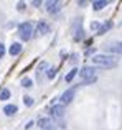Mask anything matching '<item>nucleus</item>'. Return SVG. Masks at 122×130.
<instances>
[{"mask_svg": "<svg viewBox=\"0 0 122 130\" xmlns=\"http://www.w3.org/2000/svg\"><path fill=\"white\" fill-rule=\"evenodd\" d=\"M93 64L99 68H106V69H111V68H116L117 66V61L114 56H107V54H96L93 56Z\"/></svg>", "mask_w": 122, "mask_h": 130, "instance_id": "obj_1", "label": "nucleus"}, {"mask_svg": "<svg viewBox=\"0 0 122 130\" xmlns=\"http://www.w3.org/2000/svg\"><path fill=\"white\" fill-rule=\"evenodd\" d=\"M18 35H20V38H22L23 41H28V40L33 36V25L30 22L22 23V25L18 26Z\"/></svg>", "mask_w": 122, "mask_h": 130, "instance_id": "obj_2", "label": "nucleus"}, {"mask_svg": "<svg viewBox=\"0 0 122 130\" xmlns=\"http://www.w3.org/2000/svg\"><path fill=\"white\" fill-rule=\"evenodd\" d=\"M38 125L41 130H58L55 125V122L51 120V119H46V117H41L38 119Z\"/></svg>", "mask_w": 122, "mask_h": 130, "instance_id": "obj_3", "label": "nucleus"}, {"mask_svg": "<svg viewBox=\"0 0 122 130\" xmlns=\"http://www.w3.org/2000/svg\"><path fill=\"white\" fill-rule=\"evenodd\" d=\"M74 94H76V87H71V89H68V91H64L63 95H61V105L69 104V102L74 99Z\"/></svg>", "mask_w": 122, "mask_h": 130, "instance_id": "obj_4", "label": "nucleus"}, {"mask_svg": "<svg viewBox=\"0 0 122 130\" xmlns=\"http://www.w3.org/2000/svg\"><path fill=\"white\" fill-rule=\"evenodd\" d=\"M50 114L53 115V119L61 120V119L64 117V109H63V105H53V107H50Z\"/></svg>", "mask_w": 122, "mask_h": 130, "instance_id": "obj_5", "label": "nucleus"}, {"mask_svg": "<svg viewBox=\"0 0 122 130\" xmlns=\"http://www.w3.org/2000/svg\"><path fill=\"white\" fill-rule=\"evenodd\" d=\"M94 74H96V68H93V66H84L79 71V76L83 79H91V77H94Z\"/></svg>", "mask_w": 122, "mask_h": 130, "instance_id": "obj_6", "label": "nucleus"}, {"mask_svg": "<svg viewBox=\"0 0 122 130\" xmlns=\"http://www.w3.org/2000/svg\"><path fill=\"white\" fill-rule=\"evenodd\" d=\"M46 33H50V25L46 22H40L38 23V26H36V31H35V35L36 36H41V35H46Z\"/></svg>", "mask_w": 122, "mask_h": 130, "instance_id": "obj_7", "label": "nucleus"}, {"mask_svg": "<svg viewBox=\"0 0 122 130\" xmlns=\"http://www.w3.org/2000/svg\"><path fill=\"white\" fill-rule=\"evenodd\" d=\"M106 50L109 51V53H114V54H120V56H122V41L111 43L109 46H106Z\"/></svg>", "mask_w": 122, "mask_h": 130, "instance_id": "obj_8", "label": "nucleus"}, {"mask_svg": "<svg viewBox=\"0 0 122 130\" xmlns=\"http://www.w3.org/2000/svg\"><path fill=\"white\" fill-rule=\"evenodd\" d=\"M46 10H48V13H56L61 10V3L59 2H46Z\"/></svg>", "mask_w": 122, "mask_h": 130, "instance_id": "obj_9", "label": "nucleus"}, {"mask_svg": "<svg viewBox=\"0 0 122 130\" xmlns=\"http://www.w3.org/2000/svg\"><path fill=\"white\" fill-rule=\"evenodd\" d=\"M8 53L12 54V56H17V54H20V53H22V44H20V43H12V46H10Z\"/></svg>", "mask_w": 122, "mask_h": 130, "instance_id": "obj_10", "label": "nucleus"}, {"mask_svg": "<svg viewBox=\"0 0 122 130\" xmlns=\"http://www.w3.org/2000/svg\"><path fill=\"white\" fill-rule=\"evenodd\" d=\"M107 3H109L107 0H96V2H93V8L94 10H102Z\"/></svg>", "mask_w": 122, "mask_h": 130, "instance_id": "obj_11", "label": "nucleus"}, {"mask_svg": "<svg viewBox=\"0 0 122 130\" xmlns=\"http://www.w3.org/2000/svg\"><path fill=\"white\" fill-rule=\"evenodd\" d=\"M17 110H18V109H17V105H13V104H8V105L3 107V112H5L7 115H13Z\"/></svg>", "mask_w": 122, "mask_h": 130, "instance_id": "obj_12", "label": "nucleus"}, {"mask_svg": "<svg viewBox=\"0 0 122 130\" xmlns=\"http://www.w3.org/2000/svg\"><path fill=\"white\" fill-rule=\"evenodd\" d=\"M111 28H112V22H106L104 25H101V28H99L97 33H99V35H104V33H106L107 30H111Z\"/></svg>", "mask_w": 122, "mask_h": 130, "instance_id": "obj_13", "label": "nucleus"}, {"mask_svg": "<svg viewBox=\"0 0 122 130\" xmlns=\"http://www.w3.org/2000/svg\"><path fill=\"white\" fill-rule=\"evenodd\" d=\"M78 73H79V71H78V69H71L69 73H68V76L64 77V81H66V83H71V81L74 79V76H76Z\"/></svg>", "mask_w": 122, "mask_h": 130, "instance_id": "obj_14", "label": "nucleus"}, {"mask_svg": "<svg viewBox=\"0 0 122 130\" xmlns=\"http://www.w3.org/2000/svg\"><path fill=\"white\" fill-rule=\"evenodd\" d=\"M8 97H10V91L8 89H2L0 91V101H7Z\"/></svg>", "mask_w": 122, "mask_h": 130, "instance_id": "obj_15", "label": "nucleus"}, {"mask_svg": "<svg viewBox=\"0 0 122 130\" xmlns=\"http://www.w3.org/2000/svg\"><path fill=\"white\" fill-rule=\"evenodd\" d=\"M22 86L23 87H32V79H30V77H23L22 79Z\"/></svg>", "mask_w": 122, "mask_h": 130, "instance_id": "obj_16", "label": "nucleus"}, {"mask_svg": "<svg viewBox=\"0 0 122 130\" xmlns=\"http://www.w3.org/2000/svg\"><path fill=\"white\" fill-rule=\"evenodd\" d=\"M46 76H48L50 79H53V77L56 76V68H51V69H48V73H46Z\"/></svg>", "mask_w": 122, "mask_h": 130, "instance_id": "obj_17", "label": "nucleus"}, {"mask_svg": "<svg viewBox=\"0 0 122 130\" xmlns=\"http://www.w3.org/2000/svg\"><path fill=\"white\" fill-rule=\"evenodd\" d=\"M23 102H25V105H33V99L30 97V95H25V97H23Z\"/></svg>", "mask_w": 122, "mask_h": 130, "instance_id": "obj_18", "label": "nucleus"}, {"mask_svg": "<svg viewBox=\"0 0 122 130\" xmlns=\"http://www.w3.org/2000/svg\"><path fill=\"white\" fill-rule=\"evenodd\" d=\"M99 28H101V25L97 22H93V23H91V30H97V31H99Z\"/></svg>", "mask_w": 122, "mask_h": 130, "instance_id": "obj_19", "label": "nucleus"}, {"mask_svg": "<svg viewBox=\"0 0 122 130\" xmlns=\"http://www.w3.org/2000/svg\"><path fill=\"white\" fill-rule=\"evenodd\" d=\"M3 54H5V46L3 43H0V58H3Z\"/></svg>", "mask_w": 122, "mask_h": 130, "instance_id": "obj_20", "label": "nucleus"}, {"mask_svg": "<svg viewBox=\"0 0 122 130\" xmlns=\"http://www.w3.org/2000/svg\"><path fill=\"white\" fill-rule=\"evenodd\" d=\"M23 10H25V3L20 2V3H18V12H23Z\"/></svg>", "mask_w": 122, "mask_h": 130, "instance_id": "obj_21", "label": "nucleus"}, {"mask_svg": "<svg viewBox=\"0 0 122 130\" xmlns=\"http://www.w3.org/2000/svg\"><path fill=\"white\" fill-rule=\"evenodd\" d=\"M32 5H35V7H40V5H41V2H40V0H33V2H32Z\"/></svg>", "mask_w": 122, "mask_h": 130, "instance_id": "obj_22", "label": "nucleus"}, {"mask_svg": "<svg viewBox=\"0 0 122 130\" xmlns=\"http://www.w3.org/2000/svg\"><path fill=\"white\" fill-rule=\"evenodd\" d=\"M78 61V54H73V56H71V63H76Z\"/></svg>", "mask_w": 122, "mask_h": 130, "instance_id": "obj_23", "label": "nucleus"}, {"mask_svg": "<svg viewBox=\"0 0 122 130\" xmlns=\"http://www.w3.org/2000/svg\"><path fill=\"white\" fill-rule=\"evenodd\" d=\"M33 125H35V124H33V122H28V124H26V125H25V128H26V130H28V128H32V127H33Z\"/></svg>", "mask_w": 122, "mask_h": 130, "instance_id": "obj_24", "label": "nucleus"}, {"mask_svg": "<svg viewBox=\"0 0 122 130\" xmlns=\"http://www.w3.org/2000/svg\"><path fill=\"white\" fill-rule=\"evenodd\" d=\"M91 53H94V48H89V50L86 51V54H91Z\"/></svg>", "mask_w": 122, "mask_h": 130, "instance_id": "obj_25", "label": "nucleus"}]
</instances>
